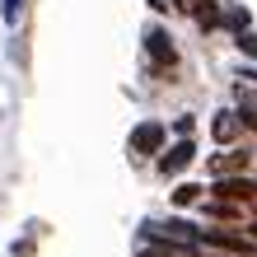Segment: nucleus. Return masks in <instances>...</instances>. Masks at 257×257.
Masks as SVG:
<instances>
[{"mask_svg":"<svg viewBox=\"0 0 257 257\" xmlns=\"http://www.w3.org/2000/svg\"><path fill=\"white\" fill-rule=\"evenodd\" d=\"M206 243H215V248H224V252H252V238H243V234H224V229H206Z\"/></svg>","mask_w":257,"mask_h":257,"instance_id":"7","label":"nucleus"},{"mask_svg":"<svg viewBox=\"0 0 257 257\" xmlns=\"http://www.w3.org/2000/svg\"><path fill=\"white\" fill-rule=\"evenodd\" d=\"M145 42H150V56H155V66H173V61H178V52H173L169 33H159V28H150V33H145Z\"/></svg>","mask_w":257,"mask_h":257,"instance_id":"5","label":"nucleus"},{"mask_svg":"<svg viewBox=\"0 0 257 257\" xmlns=\"http://www.w3.org/2000/svg\"><path fill=\"white\" fill-rule=\"evenodd\" d=\"M196 196H201V187H192V183H183V187L173 192V201H178V206H192Z\"/></svg>","mask_w":257,"mask_h":257,"instance_id":"10","label":"nucleus"},{"mask_svg":"<svg viewBox=\"0 0 257 257\" xmlns=\"http://www.w3.org/2000/svg\"><path fill=\"white\" fill-rule=\"evenodd\" d=\"M238 47H243V52H248V56H257V38H252V33H248V28H243V33H238Z\"/></svg>","mask_w":257,"mask_h":257,"instance_id":"13","label":"nucleus"},{"mask_svg":"<svg viewBox=\"0 0 257 257\" xmlns=\"http://www.w3.org/2000/svg\"><path fill=\"white\" fill-rule=\"evenodd\" d=\"M192 159H196V145H192V141H178L169 155H159V173H164V178H173V173H183Z\"/></svg>","mask_w":257,"mask_h":257,"instance_id":"4","label":"nucleus"},{"mask_svg":"<svg viewBox=\"0 0 257 257\" xmlns=\"http://www.w3.org/2000/svg\"><path fill=\"white\" fill-rule=\"evenodd\" d=\"M238 108H243V122L257 126V80H248V75H243V84H238Z\"/></svg>","mask_w":257,"mask_h":257,"instance_id":"8","label":"nucleus"},{"mask_svg":"<svg viewBox=\"0 0 257 257\" xmlns=\"http://www.w3.org/2000/svg\"><path fill=\"white\" fill-rule=\"evenodd\" d=\"M215 196L220 201H229L238 210H257V183L243 173H234V178H215Z\"/></svg>","mask_w":257,"mask_h":257,"instance_id":"1","label":"nucleus"},{"mask_svg":"<svg viewBox=\"0 0 257 257\" xmlns=\"http://www.w3.org/2000/svg\"><path fill=\"white\" fill-rule=\"evenodd\" d=\"M131 150H136V155H159V150H164V126L159 122H141L131 131Z\"/></svg>","mask_w":257,"mask_h":257,"instance_id":"2","label":"nucleus"},{"mask_svg":"<svg viewBox=\"0 0 257 257\" xmlns=\"http://www.w3.org/2000/svg\"><path fill=\"white\" fill-rule=\"evenodd\" d=\"M19 14H24V0H5V19L19 24Z\"/></svg>","mask_w":257,"mask_h":257,"instance_id":"12","label":"nucleus"},{"mask_svg":"<svg viewBox=\"0 0 257 257\" xmlns=\"http://www.w3.org/2000/svg\"><path fill=\"white\" fill-rule=\"evenodd\" d=\"M141 257H196V252H187L183 243H169V238H159V243H145Z\"/></svg>","mask_w":257,"mask_h":257,"instance_id":"9","label":"nucleus"},{"mask_svg":"<svg viewBox=\"0 0 257 257\" xmlns=\"http://www.w3.org/2000/svg\"><path fill=\"white\" fill-rule=\"evenodd\" d=\"M178 0H150V10H173Z\"/></svg>","mask_w":257,"mask_h":257,"instance_id":"14","label":"nucleus"},{"mask_svg":"<svg viewBox=\"0 0 257 257\" xmlns=\"http://www.w3.org/2000/svg\"><path fill=\"white\" fill-rule=\"evenodd\" d=\"M224 24H229V28H238V33H243V28H248V10H229V14H224Z\"/></svg>","mask_w":257,"mask_h":257,"instance_id":"11","label":"nucleus"},{"mask_svg":"<svg viewBox=\"0 0 257 257\" xmlns=\"http://www.w3.org/2000/svg\"><path fill=\"white\" fill-rule=\"evenodd\" d=\"M243 126H248L243 117H234V112H215V122H210V136H215L220 145H229V141H234V136L243 131Z\"/></svg>","mask_w":257,"mask_h":257,"instance_id":"6","label":"nucleus"},{"mask_svg":"<svg viewBox=\"0 0 257 257\" xmlns=\"http://www.w3.org/2000/svg\"><path fill=\"white\" fill-rule=\"evenodd\" d=\"M248 169V150H224V155H215L206 164V173L210 178H234V173H243Z\"/></svg>","mask_w":257,"mask_h":257,"instance_id":"3","label":"nucleus"}]
</instances>
